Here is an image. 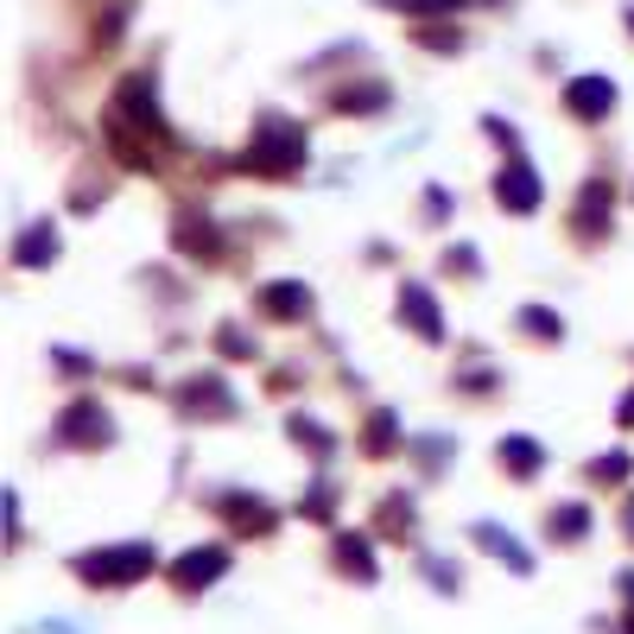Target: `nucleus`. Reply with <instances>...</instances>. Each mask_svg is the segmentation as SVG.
<instances>
[{
    "label": "nucleus",
    "mask_w": 634,
    "mask_h": 634,
    "mask_svg": "<svg viewBox=\"0 0 634 634\" xmlns=\"http://www.w3.org/2000/svg\"><path fill=\"white\" fill-rule=\"evenodd\" d=\"M609 101H615V89H609L603 76H597V83H578V89H571V108H578V115H603Z\"/></svg>",
    "instance_id": "obj_1"
},
{
    "label": "nucleus",
    "mask_w": 634,
    "mask_h": 634,
    "mask_svg": "<svg viewBox=\"0 0 634 634\" xmlns=\"http://www.w3.org/2000/svg\"><path fill=\"white\" fill-rule=\"evenodd\" d=\"M223 571V558L216 552H197V558H184V578H216Z\"/></svg>",
    "instance_id": "obj_2"
}]
</instances>
